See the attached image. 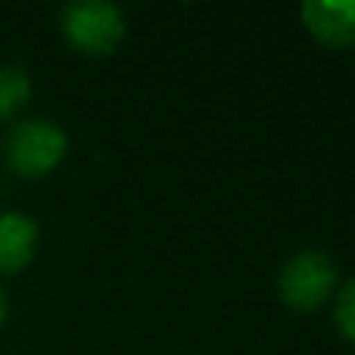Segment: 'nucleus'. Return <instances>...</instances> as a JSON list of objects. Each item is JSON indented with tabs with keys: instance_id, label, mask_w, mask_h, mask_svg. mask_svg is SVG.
Masks as SVG:
<instances>
[{
	"instance_id": "f257e3e1",
	"label": "nucleus",
	"mask_w": 355,
	"mask_h": 355,
	"mask_svg": "<svg viewBox=\"0 0 355 355\" xmlns=\"http://www.w3.org/2000/svg\"><path fill=\"white\" fill-rule=\"evenodd\" d=\"M69 137L50 119H22L3 137V162L19 178H44L62 162Z\"/></svg>"
},
{
	"instance_id": "f03ea898",
	"label": "nucleus",
	"mask_w": 355,
	"mask_h": 355,
	"mask_svg": "<svg viewBox=\"0 0 355 355\" xmlns=\"http://www.w3.org/2000/svg\"><path fill=\"white\" fill-rule=\"evenodd\" d=\"M62 37L85 56H110L125 37V16L106 0H75L60 12Z\"/></svg>"
},
{
	"instance_id": "7ed1b4c3",
	"label": "nucleus",
	"mask_w": 355,
	"mask_h": 355,
	"mask_svg": "<svg viewBox=\"0 0 355 355\" xmlns=\"http://www.w3.org/2000/svg\"><path fill=\"white\" fill-rule=\"evenodd\" d=\"M337 265L318 250H302L284 262L277 275V296L293 312H315L337 293Z\"/></svg>"
},
{
	"instance_id": "20e7f679",
	"label": "nucleus",
	"mask_w": 355,
	"mask_h": 355,
	"mask_svg": "<svg viewBox=\"0 0 355 355\" xmlns=\"http://www.w3.org/2000/svg\"><path fill=\"white\" fill-rule=\"evenodd\" d=\"M300 16L318 44L331 50L355 47V0H309Z\"/></svg>"
},
{
	"instance_id": "39448f33",
	"label": "nucleus",
	"mask_w": 355,
	"mask_h": 355,
	"mask_svg": "<svg viewBox=\"0 0 355 355\" xmlns=\"http://www.w3.org/2000/svg\"><path fill=\"white\" fill-rule=\"evenodd\" d=\"M37 225L22 212H0V275H16L35 259Z\"/></svg>"
},
{
	"instance_id": "423d86ee",
	"label": "nucleus",
	"mask_w": 355,
	"mask_h": 355,
	"mask_svg": "<svg viewBox=\"0 0 355 355\" xmlns=\"http://www.w3.org/2000/svg\"><path fill=\"white\" fill-rule=\"evenodd\" d=\"M31 97V78L22 66H0V122L12 119Z\"/></svg>"
},
{
	"instance_id": "0eeeda50",
	"label": "nucleus",
	"mask_w": 355,
	"mask_h": 355,
	"mask_svg": "<svg viewBox=\"0 0 355 355\" xmlns=\"http://www.w3.org/2000/svg\"><path fill=\"white\" fill-rule=\"evenodd\" d=\"M334 321H337V331L343 334L349 343H355V277L346 281L337 290V302H334Z\"/></svg>"
},
{
	"instance_id": "6e6552de",
	"label": "nucleus",
	"mask_w": 355,
	"mask_h": 355,
	"mask_svg": "<svg viewBox=\"0 0 355 355\" xmlns=\"http://www.w3.org/2000/svg\"><path fill=\"white\" fill-rule=\"evenodd\" d=\"M6 312H10V306H6V293L0 290V327H3V321H6Z\"/></svg>"
}]
</instances>
